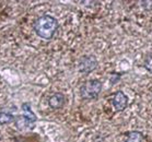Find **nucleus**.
<instances>
[{"instance_id":"1a4fd4ad","label":"nucleus","mask_w":152,"mask_h":142,"mask_svg":"<svg viewBox=\"0 0 152 142\" xmlns=\"http://www.w3.org/2000/svg\"><path fill=\"white\" fill-rule=\"evenodd\" d=\"M143 68H145L148 72L152 73V52L147 54L143 59Z\"/></svg>"},{"instance_id":"0eeeda50","label":"nucleus","mask_w":152,"mask_h":142,"mask_svg":"<svg viewBox=\"0 0 152 142\" xmlns=\"http://www.w3.org/2000/svg\"><path fill=\"white\" fill-rule=\"evenodd\" d=\"M145 135L141 131L138 130H132V131L126 132L125 142H145Z\"/></svg>"},{"instance_id":"423d86ee","label":"nucleus","mask_w":152,"mask_h":142,"mask_svg":"<svg viewBox=\"0 0 152 142\" xmlns=\"http://www.w3.org/2000/svg\"><path fill=\"white\" fill-rule=\"evenodd\" d=\"M65 102H66V97L60 92L53 94L48 98V105L52 109H60L61 107H64Z\"/></svg>"},{"instance_id":"6e6552de","label":"nucleus","mask_w":152,"mask_h":142,"mask_svg":"<svg viewBox=\"0 0 152 142\" xmlns=\"http://www.w3.org/2000/svg\"><path fill=\"white\" fill-rule=\"evenodd\" d=\"M14 120H15V117L10 111H0V125H7V124H10Z\"/></svg>"},{"instance_id":"7ed1b4c3","label":"nucleus","mask_w":152,"mask_h":142,"mask_svg":"<svg viewBox=\"0 0 152 142\" xmlns=\"http://www.w3.org/2000/svg\"><path fill=\"white\" fill-rule=\"evenodd\" d=\"M22 111L23 114L18 116L15 118V126L18 127L19 130H28V129H32L35 125L36 121V116L32 111L31 105L28 103L22 105Z\"/></svg>"},{"instance_id":"20e7f679","label":"nucleus","mask_w":152,"mask_h":142,"mask_svg":"<svg viewBox=\"0 0 152 142\" xmlns=\"http://www.w3.org/2000/svg\"><path fill=\"white\" fill-rule=\"evenodd\" d=\"M97 59L93 55L82 56L78 61V70L83 74H89L97 68Z\"/></svg>"},{"instance_id":"39448f33","label":"nucleus","mask_w":152,"mask_h":142,"mask_svg":"<svg viewBox=\"0 0 152 142\" xmlns=\"http://www.w3.org/2000/svg\"><path fill=\"white\" fill-rule=\"evenodd\" d=\"M113 107L116 111H125L128 106V96L123 92V91H117L114 94V97L112 100Z\"/></svg>"},{"instance_id":"f257e3e1","label":"nucleus","mask_w":152,"mask_h":142,"mask_svg":"<svg viewBox=\"0 0 152 142\" xmlns=\"http://www.w3.org/2000/svg\"><path fill=\"white\" fill-rule=\"evenodd\" d=\"M58 21L55 17L45 14L42 15L35 21L34 23V31L41 38L45 39V41H50L54 35H55L57 28H58Z\"/></svg>"},{"instance_id":"f03ea898","label":"nucleus","mask_w":152,"mask_h":142,"mask_svg":"<svg viewBox=\"0 0 152 142\" xmlns=\"http://www.w3.org/2000/svg\"><path fill=\"white\" fill-rule=\"evenodd\" d=\"M102 87H103V84L100 80H88L80 87V96L86 100H95L102 92Z\"/></svg>"}]
</instances>
